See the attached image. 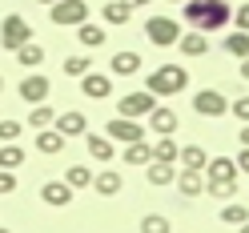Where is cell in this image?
<instances>
[{
    "instance_id": "obj_31",
    "label": "cell",
    "mask_w": 249,
    "mask_h": 233,
    "mask_svg": "<svg viewBox=\"0 0 249 233\" xmlns=\"http://www.w3.org/2000/svg\"><path fill=\"white\" fill-rule=\"evenodd\" d=\"M217 217H221L225 225H245V221H249V209H245V205H237V201H229L225 209H217Z\"/></svg>"
},
{
    "instance_id": "obj_45",
    "label": "cell",
    "mask_w": 249,
    "mask_h": 233,
    "mask_svg": "<svg viewBox=\"0 0 249 233\" xmlns=\"http://www.w3.org/2000/svg\"><path fill=\"white\" fill-rule=\"evenodd\" d=\"M36 4H56V0H36Z\"/></svg>"
},
{
    "instance_id": "obj_39",
    "label": "cell",
    "mask_w": 249,
    "mask_h": 233,
    "mask_svg": "<svg viewBox=\"0 0 249 233\" xmlns=\"http://www.w3.org/2000/svg\"><path fill=\"white\" fill-rule=\"evenodd\" d=\"M233 20H237V33H249V4H241L233 12Z\"/></svg>"
},
{
    "instance_id": "obj_3",
    "label": "cell",
    "mask_w": 249,
    "mask_h": 233,
    "mask_svg": "<svg viewBox=\"0 0 249 233\" xmlns=\"http://www.w3.org/2000/svg\"><path fill=\"white\" fill-rule=\"evenodd\" d=\"M28 40H33V24H28L20 12H8L4 24H0V49H12V53H17L20 44H28Z\"/></svg>"
},
{
    "instance_id": "obj_2",
    "label": "cell",
    "mask_w": 249,
    "mask_h": 233,
    "mask_svg": "<svg viewBox=\"0 0 249 233\" xmlns=\"http://www.w3.org/2000/svg\"><path fill=\"white\" fill-rule=\"evenodd\" d=\"M185 85H189V72L181 65H161V69H153L149 81H145V89L153 97H177V92H185Z\"/></svg>"
},
{
    "instance_id": "obj_4",
    "label": "cell",
    "mask_w": 249,
    "mask_h": 233,
    "mask_svg": "<svg viewBox=\"0 0 249 233\" xmlns=\"http://www.w3.org/2000/svg\"><path fill=\"white\" fill-rule=\"evenodd\" d=\"M145 36L157 44V49H173V44L181 40V24L173 17H149L145 20Z\"/></svg>"
},
{
    "instance_id": "obj_42",
    "label": "cell",
    "mask_w": 249,
    "mask_h": 233,
    "mask_svg": "<svg viewBox=\"0 0 249 233\" xmlns=\"http://www.w3.org/2000/svg\"><path fill=\"white\" fill-rule=\"evenodd\" d=\"M241 81H249V56L241 60Z\"/></svg>"
},
{
    "instance_id": "obj_27",
    "label": "cell",
    "mask_w": 249,
    "mask_h": 233,
    "mask_svg": "<svg viewBox=\"0 0 249 233\" xmlns=\"http://www.w3.org/2000/svg\"><path fill=\"white\" fill-rule=\"evenodd\" d=\"M177 173H173V165H165V161H149V185H173Z\"/></svg>"
},
{
    "instance_id": "obj_8",
    "label": "cell",
    "mask_w": 249,
    "mask_h": 233,
    "mask_svg": "<svg viewBox=\"0 0 249 233\" xmlns=\"http://www.w3.org/2000/svg\"><path fill=\"white\" fill-rule=\"evenodd\" d=\"M193 113H201V117H225L229 113V101L217 89H201L193 97Z\"/></svg>"
},
{
    "instance_id": "obj_28",
    "label": "cell",
    "mask_w": 249,
    "mask_h": 233,
    "mask_svg": "<svg viewBox=\"0 0 249 233\" xmlns=\"http://www.w3.org/2000/svg\"><path fill=\"white\" fill-rule=\"evenodd\" d=\"M28 125H33L36 133H40V129H53V125H56V113H53L49 105H33V113H28Z\"/></svg>"
},
{
    "instance_id": "obj_29",
    "label": "cell",
    "mask_w": 249,
    "mask_h": 233,
    "mask_svg": "<svg viewBox=\"0 0 249 233\" xmlns=\"http://www.w3.org/2000/svg\"><path fill=\"white\" fill-rule=\"evenodd\" d=\"M17 60H20V69H36L40 60H44V49L28 40V44H20V49H17Z\"/></svg>"
},
{
    "instance_id": "obj_30",
    "label": "cell",
    "mask_w": 249,
    "mask_h": 233,
    "mask_svg": "<svg viewBox=\"0 0 249 233\" xmlns=\"http://www.w3.org/2000/svg\"><path fill=\"white\" fill-rule=\"evenodd\" d=\"M205 193H213V197L229 201L233 193H237V177H225V181H213V177H205Z\"/></svg>"
},
{
    "instance_id": "obj_43",
    "label": "cell",
    "mask_w": 249,
    "mask_h": 233,
    "mask_svg": "<svg viewBox=\"0 0 249 233\" xmlns=\"http://www.w3.org/2000/svg\"><path fill=\"white\" fill-rule=\"evenodd\" d=\"M129 4H133V8H141V4H149V0H129Z\"/></svg>"
},
{
    "instance_id": "obj_21",
    "label": "cell",
    "mask_w": 249,
    "mask_h": 233,
    "mask_svg": "<svg viewBox=\"0 0 249 233\" xmlns=\"http://www.w3.org/2000/svg\"><path fill=\"white\" fill-rule=\"evenodd\" d=\"M76 40H81L85 49H101V44H105V28L85 20V24H76Z\"/></svg>"
},
{
    "instance_id": "obj_10",
    "label": "cell",
    "mask_w": 249,
    "mask_h": 233,
    "mask_svg": "<svg viewBox=\"0 0 249 233\" xmlns=\"http://www.w3.org/2000/svg\"><path fill=\"white\" fill-rule=\"evenodd\" d=\"M40 201H44V205H53V209H65L69 201H72V185L69 181H44L40 185Z\"/></svg>"
},
{
    "instance_id": "obj_15",
    "label": "cell",
    "mask_w": 249,
    "mask_h": 233,
    "mask_svg": "<svg viewBox=\"0 0 249 233\" xmlns=\"http://www.w3.org/2000/svg\"><path fill=\"white\" fill-rule=\"evenodd\" d=\"M177 193L181 197H201V193H205V177L193 173V169H181V173H177Z\"/></svg>"
},
{
    "instance_id": "obj_6",
    "label": "cell",
    "mask_w": 249,
    "mask_h": 233,
    "mask_svg": "<svg viewBox=\"0 0 249 233\" xmlns=\"http://www.w3.org/2000/svg\"><path fill=\"white\" fill-rule=\"evenodd\" d=\"M105 137L113 145H133V141H145V129H141V121H133V117H113Z\"/></svg>"
},
{
    "instance_id": "obj_44",
    "label": "cell",
    "mask_w": 249,
    "mask_h": 233,
    "mask_svg": "<svg viewBox=\"0 0 249 233\" xmlns=\"http://www.w3.org/2000/svg\"><path fill=\"white\" fill-rule=\"evenodd\" d=\"M237 233H249V221H245V225H237Z\"/></svg>"
},
{
    "instance_id": "obj_18",
    "label": "cell",
    "mask_w": 249,
    "mask_h": 233,
    "mask_svg": "<svg viewBox=\"0 0 249 233\" xmlns=\"http://www.w3.org/2000/svg\"><path fill=\"white\" fill-rule=\"evenodd\" d=\"M65 141H69V137H65V133H56V129H40V133H36V149H40V153H49V157L65 149Z\"/></svg>"
},
{
    "instance_id": "obj_24",
    "label": "cell",
    "mask_w": 249,
    "mask_h": 233,
    "mask_svg": "<svg viewBox=\"0 0 249 233\" xmlns=\"http://www.w3.org/2000/svg\"><path fill=\"white\" fill-rule=\"evenodd\" d=\"M177 157H181V149H177V141H173V137H161V141H153V161L173 165Z\"/></svg>"
},
{
    "instance_id": "obj_9",
    "label": "cell",
    "mask_w": 249,
    "mask_h": 233,
    "mask_svg": "<svg viewBox=\"0 0 249 233\" xmlns=\"http://www.w3.org/2000/svg\"><path fill=\"white\" fill-rule=\"evenodd\" d=\"M49 89H53L49 76H44V72H33V76H24V81H20V101H28V105H44Z\"/></svg>"
},
{
    "instance_id": "obj_47",
    "label": "cell",
    "mask_w": 249,
    "mask_h": 233,
    "mask_svg": "<svg viewBox=\"0 0 249 233\" xmlns=\"http://www.w3.org/2000/svg\"><path fill=\"white\" fill-rule=\"evenodd\" d=\"M169 4H185V0H169Z\"/></svg>"
},
{
    "instance_id": "obj_12",
    "label": "cell",
    "mask_w": 249,
    "mask_h": 233,
    "mask_svg": "<svg viewBox=\"0 0 249 233\" xmlns=\"http://www.w3.org/2000/svg\"><path fill=\"white\" fill-rule=\"evenodd\" d=\"M177 113H173V108H153V113H149V129L153 133H157V137H173L177 133Z\"/></svg>"
},
{
    "instance_id": "obj_11",
    "label": "cell",
    "mask_w": 249,
    "mask_h": 233,
    "mask_svg": "<svg viewBox=\"0 0 249 233\" xmlns=\"http://www.w3.org/2000/svg\"><path fill=\"white\" fill-rule=\"evenodd\" d=\"M81 92H85L89 101H105L108 92H113V81H108L105 72H85L81 76Z\"/></svg>"
},
{
    "instance_id": "obj_26",
    "label": "cell",
    "mask_w": 249,
    "mask_h": 233,
    "mask_svg": "<svg viewBox=\"0 0 249 233\" xmlns=\"http://www.w3.org/2000/svg\"><path fill=\"white\" fill-rule=\"evenodd\" d=\"M149 161H153V145H145V141L124 145V165H149Z\"/></svg>"
},
{
    "instance_id": "obj_37",
    "label": "cell",
    "mask_w": 249,
    "mask_h": 233,
    "mask_svg": "<svg viewBox=\"0 0 249 233\" xmlns=\"http://www.w3.org/2000/svg\"><path fill=\"white\" fill-rule=\"evenodd\" d=\"M20 137V121H0V141H17Z\"/></svg>"
},
{
    "instance_id": "obj_41",
    "label": "cell",
    "mask_w": 249,
    "mask_h": 233,
    "mask_svg": "<svg viewBox=\"0 0 249 233\" xmlns=\"http://www.w3.org/2000/svg\"><path fill=\"white\" fill-rule=\"evenodd\" d=\"M237 141H241V145L249 149V121H245V129H241V137H237Z\"/></svg>"
},
{
    "instance_id": "obj_23",
    "label": "cell",
    "mask_w": 249,
    "mask_h": 233,
    "mask_svg": "<svg viewBox=\"0 0 249 233\" xmlns=\"http://www.w3.org/2000/svg\"><path fill=\"white\" fill-rule=\"evenodd\" d=\"M205 177H213V181H225V177H237V165H233L229 157H213V161H205Z\"/></svg>"
},
{
    "instance_id": "obj_35",
    "label": "cell",
    "mask_w": 249,
    "mask_h": 233,
    "mask_svg": "<svg viewBox=\"0 0 249 233\" xmlns=\"http://www.w3.org/2000/svg\"><path fill=\"white\" fill-rule=\"evenodd\" d=\"M65 72H69V76H85V72H92V69H89V56H69V60H65Z\"/></svg>"
},
{
    "instance_id": "obj_13",
    "label": "cell",
    "mask_w": 249,
    "mask_h": 233,
    "mask_svg": "<svg viewBox=\"0 0 249 233\" xmlns=\"http://www.w3.org/2000/svg\"><path fill=\"white\" fill-rule=\"evenodd\" d=\"M92 189H97L101 197H117L124 189V177L113 173V169H105V173H92Z\"/></svg>"
},
{
    "instance_id": "obj_5",
    "label": "cell",
    "mask_w": 249,
    "mask_h": 233,
    "mask_svg": "<svg viewBox=\"0 0 249 233\" xmlns=\"http://www.w3.org/2000/svg\"><path fill=\"white\" fill-rule=\"evenodd\" d=\"M49 20L60 24V28H76V24H85L89 20V4L85 0H56V4H49Z\"/></svg>"
},
{
    "instance_id": "obj_46",
    "label": "cell",
    "mask_w": 249,
    "mask_h": 233,
    "mask_svg": "<svg viewBox=\"0 0 249 233\" xmlns=\"http://www.w3.org/2000/svg\"><path fill=\"white\" fill-rule=\"evenodd\" d=\"M0 92H4V76H0Z\"/></svg>"
},
{
    "instance_id": "obj_14",
    "label": "cell",
    "mask_w": 249,
    "mask_h": 233,
    "mask_svg": "<svg viewBox=\"0 0 249 233\" xmlns=\"http://www.w3.org/2000/svg\"><path fill=\"white\" fill-rule=\"evenodd\" d=\"M108 69H113V76H133L137 69H141V56H137L133 49H121V53H113Z\"/></svg>"
},
{
    "instance_id": "obj_17",
    "label": "cell",
    "mask_w": 249,
    "mask_h": 233,
    "mask_svg": "<svg viewBox=\"0 0 249 233\" xmlns=\"http://www.w3.org/2000/svg\"><path fill=\"white\" fill-rule=\"evenodd\" d=\"M177 49H181L185 56H205V53H209V40H205V33H189V36L181 33V40H177Z\"/></svg>"
},
{
    "instance_id": "obj_36",
    "label": "cell",
    "mask_w": 249,
    "mask_h": 233,
    "mask_svg": "<svg viewBox=\"0 0 249 233\" xmlns=\"http://www.w3.org/2000/svg\"><path fill=\"white\" fill-rule=\"evenodd\" d=\"M8 193H17V173L12 169H0V197H8Z\"/></svg>"
},
{
    "instance_id": "obj_16",
    "label": "cell",
    "mask_w": 249,
    "mask_h": 233,
    "mask_svg": "<svg viewBox=\"0 0 249 233\" xmlns=\"http://www.w3.org/2000/svg\"><path fill=\"white\" fill-rule=\"evenodd\" d=\"M20 165H24V145L4 141V145H0V169H12V173H17Z\"/></svg>"
},
{
    "instance_id": "obj_33",
    "label": "cell",
    "mask_w": 249,
    "mask_h": 233,
    "mask_svg": "<svg viewBox=\"0 0 249 233\" xmlns=\"http://www.w3.org/2000/svg\"><path fill=\"white\" fill-rule=\"evenodd\" d=\"M65 181L72 185V189H89V185H92V169L89 165H72L69 173H65Z\"/></svg>"
},
{
    "instance_id": "obj_48",
    "label": "cell",
    "mask_w": 249,
    "mask_h": 233,
    "mask_svg": "<svg viewBox=\"0 0 249 233\" xmlns=\"http://www.w3.org/2000/svg\"><path fill=\"white\" fill-rule=\"evenodd\" d=\"M0 233H12V229H4V225H0Z\"/></svg>"
},
{
    "instance_id": "obj_34",
    "label": "cell",
    "mask_w": 249,
    "mask_h": 233,
    "mask_svg": "<svg viewBox=\"0 0 249 233\" xmlns=\"http://www.w3.org/2000/svg\"><path fill=\"white\" fill-rule=\"evenodd\" d=\"M141 233H169V217H161V213H145V217H141Z\"/></svg>"
},
{
    "instance_id": "obj_38",
    "label": "cell",
    "mask_w": 249,
    "mask_h": 233,
    "mask_svg": "<svg viewBox=\"0 0 249 233\" xmlns=\"http://www.w3.org/2000/svg\"><path fill=\"white\" fill-rule=\"evenodd\" d=\"M229 113H233V117H241V121H249V97H237V101L229 105Z\"/></svg>"
},
{
    "instance_id": "obj_19",
    "label": "cell",
    "mask_w": 249,
    "mask_h": 233,
    "mask_svg": "<svg viewBox=\"0 0 249 233\" xmlns=\"http://www.w3.org/2000/svg\"><path fill=\"white\" fill-rule=\"evenodd\" d=\"M56 133L81 137V133H85V113H56Z\"/></svg>"
},
{
    "instance_id": "obj_20",
    "label": "cell",
    "mask_w": 249,
    "mask_h": 233,
    "mask_svg": "<svg viewBox=\"0 0 249 233\" xmlns=\"http://www.w3.org/2000/svg\"><path fill=\"white\" fill-rule=\"evenodd\" d=\"M129 12H133L129 0H108V4L101 8V17H105L108 24H129Z\"/></svg>"
},
{
    "instance_id": "obj_22",
    "label": "cell",
    "mask_w": 249,
    "mask_h": 233,
    "mask_svg": "<svg viewBox=\"0 0 249 233\" xmlns=\"http://www.w3.org/2000/svg\"><path fill=\"white\" fill-rule=\"evenodd\" d=\"M177 161H181L185 169H193V173H205V161H209V157H205V149H201V145H185Z\"/></svg>"
},
{
    "instance_id": "obj_1",
    "label": "cell",
    "mask_w": 249,
    "mask_h": 233,
    "mask_svg": "<svg viewBox=\"0 0 249 233\" xmlns=\"http://www.w3.org/2000/svg\"><path fill=\"white\" fill-rule=\"evenodd\" d=\"M233 20L229 0H185V24H193L197 33H217Z\"/></svg>"
},
{
    "instance_id": "obj_7",
    "label": "cell",
    "mask_w": 249,
    "mask_h": 233,
    "mask_svg": "<svg viewBox=\"0 0 249 233\" xmlns=\"http://www.w3.org/2000/svg\"><path fill=\"white\" fill-rule=\"evenodd\" d=\"M153 108H157V97H153V92L145 89V92H129V97H121V105H117V113L121 117H149Z\"/></svg>"
},
{
    "instance_id": "obj_32",
    "label": "cell",
    "mask_w": 249,
    "mask_h": 233,
    "mask_svg": "<svg viewBox=\"0 0 249 233\" xmlns=\"http://www.w3.org/2000/svg\"><path fill=\"white\" fill-rule=\"evenodd\" d=\"M89 153L97 161H113V153H117V145L108 141V137H89Z\"/></svg>"
},
{
    "instance_id": "obj_25",
    "label": "cell",
    "mask_w": 249,
    "mask_h": 233,
    "mask_svg": "<svg viewBox=\"0 0 249 233\" xmlns=\"http://www.w3.org/2000/svg\"><path fill=\"white\" fill-rule=\"evenodd\" d=\"M221 49H225L229 56H237V60H245V56H249V33H229V36L221 40Z\"/></svg>"
},
{
    "instance_id": "obj_40",
    "label": "cell",
    "mask_w": 249,
    "mask_h": 233,
    "mask_svg": "<svg viewBox=\"0 0 249 233\" xmlns=\"http://www.w3.org/2000/svg\"><path fill=\"white\" fill-rule=\"evenodd\" d=\"M233 165H237V173H249V149L241 145V153H237V161H233Z\"/></svg>"
}]
</instances>
